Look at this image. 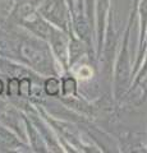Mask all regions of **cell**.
I'll use <instances>...</instances> for the list:
<instances>
[{
	"label": "cell",
	"instance_id": "6",
	"mask_svg": "<svg viewBox=\"0 0 147 153\" xmlns=\"http://www.w3.org/2000/svg\"><path fill=\"white\" fill-rule=\"evenodd\" d=\"M63 89H64V94H74L75 93V80L73 78L64 79Z\"/></svg>",
	"mask_w": 147,
	"mask_h": 153
},
{
	"label": "cell",
	"instance_id": "11",
	"mask_svg": "<svg viewBox=\"0 0 147 153\" xmlns=\"http://www.w3.org/2000/svg\"><path fill=\"white\" fill-rule=\"evenodd\" d=\"M87 1H88V4H90V0H87Z\"/></svg>",
	"mask_w": 147,
	"mask_h": 153
},
{
	"label": "cell",
	"instance_id": "9",
	"mask_svg": "<svg viewBox=\"0 0 147 153\" xmlns=\"http://www.w3.org/2000/svg\"><path fill=\"white\" fill-rule=\"evenodd\" d=\"M3 89H4V85H3V82H1V80H0V94H1Z\"/></svg>",
	"mask_w": 147,
	"mask_h": 153
},
{
	"label": "cell",
	"instance_id": "1",
	"mask_svg": "<svg viewBox=\"0 0 147 153\" xmlns=\"http://www.w3.org/2000/svg\"><path fill=\"white\" fill-rule=\"evenodd\" d=\"M42 13L51 22H54L61 27L65 26L67 13H65V8L61 0H47L44 5V9H42Z\"/></svg>",
	"mask_w": 147,
	"mask_h": 153
},
{
	"label": "cell",
	"instance_id": "2",
	"mask_svg": "<svg viewBox=\"0 0 147 153\" xmlns=\"http://www.w3.org/2000/svg\"><path fill=\"white\" fill-rule=\"evenodd\" d=\"M50 38L55 54L58 55L59 59H61V61H65L67 60V40H65V37L61 33L53 30Z\"/></svg>",
	"mask_w": 147,
	"mask_h": 153
},
{
	"label": "cell",
	"instance_id": "5",
	"mask_svg": "<svg viewBox=\"0 0 147 153\" xmlns=\"http://www.w3.org/2000/svg\"><path fill=\"white\" fill-rule=\"evenodd\" d=\"M60 84L55 78H50L45 82V91L49 96H56L59 93Z\"/></svg>",
	"mask_w": 147,
	"mask_h": 153
},
{
	"label": "cell",
	"instance_id": "4",
	"mask_svg": "<svg viewBox=\"0 0 147 153\" xmlns=\"http://www.w3.org/2000/svg\"><path fill=\"white\" fill-rule=\"evenodd\" d=\"M28 27H30L34 32H36L39 36L44 37V38H50L51 32H53L50 26H47L44 21H41V19H35L34 22H30L28 23Z\"/></svg>",
	"mask_w": 147,
	"mask_h": 153
},
{
	"label": "cell",
	"instance_id": "7",
	"mask_svg": "<svg viewBox=\"0 0 147 153\" xmlns=\"http://www.w3.org/2000/svg\"><path fill=\"white\" fill-rule=\"evenodd\" d=\"M34 10V7L31 5V4H22V5L18 8V13H19V17L23 18V17H27L30 16Z\"/></svg>",
	"mask_w": 147,
	"mask_h": 153
},
{
	"label": "cell",
	"instance_id": "8",
	"mask_svg": "<svg viewBox=\"0 0 147 153\" xmlns=\"http://www.w3.org/2000/svg\"><path fill=\"white\" fill-rule=\"evenodd\" d=\"M141 13L145 18L147 17V0H142L141 3Z\"/></svg>",
	"mask_w": 147,
	"mask_h": 153
},
{
	"label": "cell",
	"instance_id": "3",
	"mask_svg": "<svg viewBox=\"0 0 147 153\" xmlns=\"http://www.w3.org/2000/svg\"><path fill=\"white\" fill-rule=\"evenodd\" d=\"M22 54L28 60V63H31L32 65H35L36 68H41V66H44L45 61H46L45 55L42 54L41 51L34 49L32 46L25 45L22 47Z\"/></svg>",
	"mask_w": 147,
	"mask_h": 153
},
{
	"label": "cell",
	"instance_id": "10",
	"mask_svg": "<svg viewBox=\"0 0 147 153\" xmlns=\"http://www.w3.org/2000/svg\"><path fill=\"white\" fill-rule=\"evenodd\" d=\"M147 71V61H146V65H145V70H143V73H146Z\"/></svg>",
	"mask_w": 147,
	"mask_h": 153
}]
</instances>
